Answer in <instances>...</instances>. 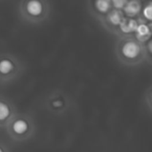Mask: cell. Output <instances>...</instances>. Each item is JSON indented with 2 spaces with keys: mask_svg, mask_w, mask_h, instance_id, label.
Returning a JSON list of instances; mask_svg holds the SVG:
<instances>
[{
  "mask_svg": "<svg viewBox=\"0 0 152 152\" xmlns=\"http://www.w3.org/2000/svg\"><path fill=\"white\" fill-rule=\"evenodd\" d=\"M122 55L128 60H134L140 56L142 53V47L137 41L127 40L126 41L121 47Z\"/></svg>",
  "mask_w": 152,
  "mask_h": 152,
  "instance_id": "cell-1",
  "label": "cell"
},
{
  "mask_svg": "<svg viewBox=\"0 0 152 152\" xmlns=\"http://www.w3.org/2000/svg\"><path fill=\"white\" fill-rule=\"evenodd\" d=\"M152 4L151 3H150L144 9H143V15L144 17L149 20H151L152 17Z\"/></svg>",
  "mask_w": 152,
  "mask_h": 152,
  "instance_id": "cell-12",
  "label": "cell"
},
{
  "mask_svg": "<svg viewBox=\"0 0 152 152\" xmlns=\"http://www.w3.org/2000/svg\"><path fill=\"white\" fill-rule=\"evenodd\" d=\"M14 69L13 62L9 59H2L0 61V74L1 75H8Z\"/></svg>",
  "mask_w": 152,
  "mask_h": 152,
  "instance_id": "cell-7",
  "label": "cell"
},
{
  "mask_svg": "<svg viewBox=\"0 0 152 152\" xmlns=\"http://www.w3.org/2000/svg\"><path fill=\"white\" fill-rule=\"evenodd\" d=\"M149 51L151 53V42H150V43H149Z\"/></svg>",
  "mask_w": 152,
  "mask_h": 152,
  "instance_id": "cell-14",
  "label": "cell"
},
{
  "mask_svg": "<svg viewBox=\"0 0 152 152\" xmlns=\"http://www.w3.org/2000/svg\"><path fill=\"white\" fill-rule=\"evenodd\" d=\"M12 131L16 134L21 135V134H26L27 131L28 130V122L25 119L20 118V119L15 120L12 123Z\"/></svg>",
  "mask_w": 152,
  "mask_h": 152,
  "instance_id": "cell-5",
  "label": "cell"
},
{
  "mask_svg": "<svg viewBox=\"0 0 152 152\" xmlns=\"http://www.w3.org/2000/svg\"><path fill=\"white\" fill-rule=\"evenodd\" d=\"M138 26L137 20L134 19H126L124 18L121 23L119 24L120 29L124 33H131L136 30V28Z\"/></svg>",
  "mask_w": 152,
  "mask_h": 152,
  "instance_id": "cell-4",
  "label": "cell"
},
{
  "mask_svg": "<svg viewBox=\"0 0 152 152\" xmlns=\"http://www.w3.org/2000/svg\"><path fill=\"white\" fill-rule=\"evenodd\" d=\"M0 152H4V150H3V149H2L1 147H0Z\"/></svg>",
  "mask_w": 152,
  "mask_h": 152,
  "instance_id": "cell-15",
  "label": "cell"
},
{
  "mask_svg": "<svg viewBox=\"0 0 152 152\" xmlns=\"http://www.w3.org/2000/svg\"><path fill=\"white\" fill-rule=\"evenodd\" d=\"M141 8H142V5H141L140 2H138V1H130V2H127L126 4L125 5L124 11H125V13L127 16L134 17V16L137 15L140 12Z\"/></svg>",
  "mask_w": 152,
  "mask_h": 152,
  "instance_id": "cell-3",
  "label": "cell"
},
{
  "mask_svg": "<svg viewBox=\"0 0 152 152\" xmlns=\"http://www.w3.org/2000/svg\"><path fill=\"white\" fill-rule=\"evenodd\" d=\"M135 31L137 32V38L140 41H143V38H145L147 36H149L151 34L150 27L148 25L144 24V23L138 24Z\"/></svg>",
  "mask_w": 152,
  "mask_h": 152,
  "instance_id": "cell-8",
  "label": "cell"
},
{
  "mask_svg": "<svg viewBox=\"0 0 152 152\" xmlns=\"http://www.w3.org/2000/svg\"><path fill=\"white\" fill-rule=\"evenodd\" d=\"M53 107H55V108L61 107V106H62V102H61V101H60V100L54 101V102H53Z\"/></svg>",
  "mask_w": 152,
  "mask_h": 152,
  "instance_id": "cell-13",
  "label": "cell"
},
{
  "mask_svg": "<svg viewBox=\"0 0 152 152\" xmlns=\"http://www.w3.org/2000/svg\"><path fill=\"white\" fill-rule=\"evenodd\" d=\"M11 115V109L8 104L0 101V121L6 120Z\"/></svg>",
  "mask_w": 152,
  "mask_h": 152,
  "instance_id": "cell-9",
  "label": "cell"
},
{
  "mask_svg": "<svg viewBox=\"0 0 152 152\" xmlns=\"http://www.w3.org/2000/svg\"><path fill=\"white\" fill-rule=\"evenodd\" d=\"M25 8H26L27 12L32 17L40 16L44 10L42 2L37 1V0H31V1L27 2Z\"/></svg>",
  "mask_w": 152,
  "mask_h": 152,
  "instance_id": "cell-2",
  "label": "cell"
},
{
  "mask_svg": "<svg viewBox=\"0 0 152 152\" xmlns=\"http://www.w3.org/2000/svg\"><path fill=\"white\" fill-rule=\"evenodd\" d=\"M127 1H123V0H114L111 2V4L113 5V7H115L116 10H121L125 7V5L126 4Z\"/></svg>",
  "mask_w": 152,
  "mask_h": 152,
  "instance_id": "cell-11",
  "label": "cell"
},
{
  "mask_svg": "<svg viewBox=\"0 0 152 152\" xmlns=\"http://www.w3.org/2000/svg\"><path fill=\"white\" fill-rule=\"evenodd\" d=\"M94 5L100 12H106L110 9L111 2L107 0H98L94 3Z\"/></svg>",
  "mask_w": 152,
  "mask_h": 152,
  "instance_id": "cell-10",
  "label": "cell"
},
{
  "mask_svg": "<svg viewBox=\"0 0 152 152\" xmlns=\"http://www.w3.org/2000/svg\"><path fill=\"white\" fill-rule=\"evenodd\" d=\"M124 19V14L120 10H112L108 15V20L114 26L119 25Z\"/></svg>",
  "mask_w": 152,
  "mask_h": 152,
  "instance_id": "cell-6",
  "label": "cell"
}]
</instances>
